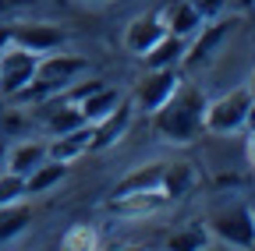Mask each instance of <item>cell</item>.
<instances>
[{
    "label": "cell",
    "mask_w": 255,
    "mask_h": 251,
    "mask_svg": "<svg viewBox=\"0 0 255 251\" xmlns=\"http://www.w3.org/2000/svg\"><path fill=\"white\" fill-rule=\"evenodd\" d=\"M202 110H206V92L181 78L174 96L159 106L152 117V131L167 145H191L202 135Z\"/></svg>",
    "instance_id": "6da1fadb"
},
{
    "label": "cell",
    "mask_w": 255,
    "mask_h": 251,
    "mask_svg": "<svg viewBox=\"0 0 255 251\" xmlns=\"http://www.w3.org/2000/svg\"><path fill=\"white\" fill-rule=\"evenodd\" d=\"M82 75H89V60L85 57H75V53H43L39 64H36V75L32 82L14 96V103H32L39 106L60 92H68L75 82H82Z\"/></svg>",
    "instance_id": "7a4b0ae2"
},
{
    "label": "cell",
    "mask_w": 255,
    "mask_h": 251,
    "mask_svg": "<svg viewBox=\"0 0 255 251\" xmlns=\"http://www.w3.org/2000/svg\"><path fill=\"white\" fill-rule=\"evenodd\" d=\"M206 230L213 244H227V248H255V223H252V209L245 202H223L206 216Z\"/></svg>",
    "instance_id": "3957f363"
},
{
    "label": "cell",
    "mask_w": 255,
    "mask_h": 251,
    "mask_svg": "<svg viewBox=\"0 0 255 251\" xmlns=\"http://www.w3.org/2000/svg\"><path fill=\"white\" fill-rule=\"evenodd\" d=\"M255 96L248 92V85L241 88H231L216 99H206V110H202V131L209 135H238L245 128V113H248V103Z\"/></svg>",
    "instance_id": "277c9868"
},
{
    "label": "cell",
    "mask_w": 255,
    "mask_h": 251,
    "mask_svg": "<svg viewBox=\"0 0 255 251\" xmlns=\"http://www.w3.org/2000/svg\"><path fill=\"white\" fill-rule=\"evenodd\" d=\"M177 85H181V71H177V68H145V75L135 82L131 106L149 117V113H156L159 106L174 96Z\"/></svg>",
    "instance_id": "5b68a950"
},
{
    "label": "cell",
    "mask_w": 255,
    "mask_h": 251,
    "mask_svg": "<svg viewBox=\"0 0 255 251\" xmlns=\"http://www.w3.org/2000/svg\"><path fill=\"white\" fill-rule=\"evenodd\" d=\"M36 64H39V57L21 50V46H14V43L7 50H0V99H14L18 92L32 82Z\"/></svg>",
    "instance_id": "8992f818"
},
{
    "label": "cell",
    "mask_w": 255,
    "mask_h": 251,
    "mask_svg": "<svg viewBox=\"0 0 255 251\" xmlns=\"http://www.w3.org/2000/svg\"><path fill=\"white\" fill-rule=\"evenodd\" d=\"M170 205V198L159 191V187H149V191H124L114 195L107 202V212L117 219H128V223H138V219H152Z\"/></svg>",
    "instance_id": "52a82bcc"
},
{
    "label": "cell",
    "mask_w": 255,
    "mask_h": 251,
    "mask_svg": "<svg viewBox=\"0 0 255 251\" xmlns=\"http://www.w3.org/2000/svg\"><path fill=\"white\" fill-rule=\"evenodd\" d=\"M241 21L238 18H213V21H206L202 28H199V32H195V39H191L188 43V50H184V60H181V64H188V68H195L199 64V60H209L223 43H227L231 36H234V28H238Z\"/></svg>",
    "instance_id": "ba28073f"
},
{
    "label": "cell",
    "mask_w": 255,
    "mask_h": 251,
    "mask_svg": "<svg viewBox=\"0 0 255 251\" xmlns=\"http://www.w3.org/2000/svg\"><path fill=\"white\" fill-rule=\"evenodd\" d=\"M131 120H135V106H131V99H121V103L103 117V120H96V124H92L89 152H107V149H114V145L128 135Z\"/></svg>",
    "instance_id": "9c48e42d"
},
{
    "label": "cell",
    "mask_w": 255,
    "mask_h": 251,
    "mask_svg": "<svg viewBox=\"0 0 255 251\" xmlns=\"http://www.w3.org/2000/svg\"><path fill=\"white\" fill-rule=\"evenodd\" d=\"M11 32H14V46L36 53V57L53 53L68 43V32L50 25V21H18V25H11Z\"/></svg>",
    "instance_id": "30bf717a"
},
{
    "label": "cell",
    "mask_w": 255,
    "mask_h": 251,
    "mask_svg": "<svg viewBox=\"0 0 255 251\" xmlns=\"http://www.w3.org/2000/svg\"><path fill=\"white\" fill-rule=\"evenodd\" d=\"M167 32V25H163V18L159 14H138V18H131V25L124 28V50L131 53V57H142L159 36Z\"/></svg>",
    "instance_id": "8fae6325"
},
{
    "label": "cell",
    "mask_w": 255,
    "mask_h": 251,
    "mask_svg": "<svg viewBox=\"0 0 255 251\" xmlns=\"http://www.w3.org/2000/svg\"><path fill=\"white\" fill-rule=\"evenodd\" d=\"M43 160H46V142H36V138H25V142H14L11 149H4V167L21 177H28Z\"/></svg>",
    "instance_id": "7c38bea8"
},
{
    "label": "cell",
    "mask_w": 255,
    "mask_h": 251,
    "mask_svg": "<svg viewBox=\"0 0 255 251\" xmlns=\"http://www.w3.org/2000/svg\"><path fill=\"white\" fill-rule=\"evenodd\" d=\"M184 50H188V39H181V36H174V32H163V36H159V39L142 53V60H145V68H181Z\"/></svg>",
    "instance_id": "4fadbf2b"
},
{
    "label": "cell",
    "mask_w": 255,
    "mask_h": 251,
    "mask_svg": "<svg viewBox=\"0 0 255 251\" xmlns=\"http://www.w3.org/2000/svg\"><path fill=\"white\" fill-rule=\"evenodd\" d=\"M124 96L114 88V85H107V82H100L96 88H89L85 96L78 99V110H82V117H85V124H96V120H103L117 103H121Z\"/></svg>",
    "instance_id": "5bb4252c"
},
{
    "label": "cell",
    "mask_w": 255,
    "mask_h": 251,
    "mask_svg": "<svg viewBox=\"0 0 255 251\" xmlns=\"http://www.w3.org/2000/svg\"><path fill=\"white\" fill-rule=\"evenodd\" d=\"M195 180H199V173H195V167L191 163H184V160H177V163H163V177H159V191H163L170 202H181L191 187H195Z\"/></svg>",
    "instance_id": "9a60e30c"
},
{
    "label": "cell",
    "mask_w": 255,
    "mask_h": 251,
    "mask_svg": "<svg viewBox=\"0 0 255 251\" xmlns=\"http://www.w3.org/2000/svg\"><path fill=\"white\" fill-rule=\"evenodd\" d=\"M159 18H163L167 32H174V36H181V39H191V36L206 25V21L199 18V11L191 7V0H177V4H170L167 11H159Z\"/></svg>",
    "instance_id": "2e32d148"
},
{
    "label": "cell",
    "mask_w": 255,
    "mask_h": 251,
    "mask_svg": "<svg viewBox=\"0 0 255 251\" xmlns=\"http://www.w3.org/2000/svg\"><path fill=\"white\" fill-rule=\"evenodd\" d=\"M64 177H68V167H64V163L43 160L36 170L25 177V195H46V191H53V187H57Z\"/></svg>",
    "instance_id": "e0dca14e"
},
{
    "label": "cell",
    "mask_w": 255,
    "mask_h": 251,
    "mask_svg": "<svg viewBox=\"0 0 255 251\" xmlns=\"http://www.w3.org/2000/svg\"><path fill=\"white\" fill-rule=\"evenodd\" d=\"M28 223H32V209L25 202L0 205V244H11L14 237H21Z\"/></svg>",
    "instance_id": "ac0fdd59"
},
{
    "label": "cell",
    "mask_w": 255,
    "mask_h": 251,
    "mask_svg": "<svg viewBox=\"0 0 255 251\" xmlns=\"http://www.w3.org/2000/svg\"><path fill=\"white\" fill-rule=\"evenodd\" d=\"M159 177H163V163H145V167H135L131 173H124L114 187V195H124V191H149V187H159Z\"/></svg>",
    "instance_id": "d6986e66"
},
{
    "label": "cell",
    "mask_w": 255,
    "mask_h": 251,
    "mask_svg": "<svg viewBox=\"0 0 255 251\" xmlns=\"http://www.w3.org/2000/svg\"><path fill=\"white\" fill-rule=\"evenodd\" d=\"M89 149H85V142H78V138H71V135H53L50 142H46V160H57V163H64V167H71L75 160H82Z\"/></svg>",
    "instance_id": "ffe728a7"
},
{
    "label": "cell",
    "mask_w": 255,
    "mask_h": 251,
    "mask_svg": "<svg viewBox=\"0 0 255 251\" xmlns=\"http://www.w3.org/2000/svg\"><path fill=\"white\" fill-rule=\"evenodd\" d=\"M167 244H170V248H177V251H199V248H209V244H213V237H209L206 223H188V227L174 230V234L167 237Z\"/></svg>",
    "instance_id": "44dd1931"
},
{
    "label": "cell",
    "mask_w": 255,
    "mask_h": 251,
    "mask_svg": "<svg viewBox=\"0 0 255 251\" xmlns=\"http://www.w3.org/2000/svg\"><path fill=\"white\" fill-rule=\"evenodd\" d=\"M60 244L68 251H92V248H100V230L89 227V223H75V227L64 230Z\"/></svg>",
    "instance_id": "7402d4cb"
},
{
    "label": "cell",
    "mask_w": 255,
    "mask_h": 251,
    "mask_svg": "<svg viewBox=\"0 0 255 251\" xmlns=\"http://www.w3.org/2000/svg\"><path fill=\"white\" fill-rule=\"evenodd\" d=\"M25 177L21 173H11L7 167L0 170V205H14V202H25Z\"/></svg>",
    "instance_id": "603a6c76"
},
{
    "label": "cell",
    "mask_w": 255,
    "mask_h": 251,
    "mask_svg": "<svg viewBox=\"0 0 255 251\" xmlns=\"http://www.w3.org/2000/svg\"><path fill=\"white\" fill-rule=\"evenodd\" d=\"M191 7L199 11L202 21H213V18H220L223 11H227V0H191Z\"/></svg>",
    "instance_id": "cb8c5ba5"
},
{
    "label": "cell",
    "mask_w": 255,
    "mask_h": 251,
    "mask_svg": "<svg viewBox=\"0 0 255 251\" xmlns=\"http://www.w3.org/2000/svg\"><path fill=\"white\" fill-rule=\"evenodd\" d=\"M241 131H248V135H255V99L248 103V113H245V128Z\"/></svg>",
    "instance_id": "d4e9b609"
},
{
    "label": "cell",
    "mask_w": 255,
    "mask_h": 251,
    "mask_svg": "<svg viewBox=\"0 0 255 251\" xmlns=\"http://www.w3.org/2000/svg\"><path fill=\"white\" fill-rule=\"evenodd\" d=\"M14 43V32H11V25H0V50H7Z\"/></svg>",
    "instance_id": "484cf974"
},
{
    "label": "cell",
    "mask_w": 255,
    "mask_h": 251,
    "mask_svg": "<svg viewBox=\"0 0 255 251\" xmlns=\"http://www.w3.org/2000/svg\"><path fill=\"white\" fill-rule=\"evenodd\" d=\"M245 160H248V167L255 170V135H248V142H245Z\"/></svg>",
    "instance_id": "4316f807"
},
{
    "label": "cell",
    "mask_w": 255,
    "mask_h": 251,
    "mask_svg": "<svg viewBox=\"0 0 255 251\" xmlns=\"http://www.w3.org/2000/svg\"><path fill=\"white\" fill-rule=\"evenodd\" d=\"M248 92L255 96V68H252V78H248Z\"/></svg>",
    "instance_id": "83f0119b"
},
{
    "label": "cell",
    "mask_w": 255,
    "mask_h": 251,
    "mask_svg": "<svg viewBox=\"0 0 255 251\" xmlns=\"http://www.w3.org/2000/svg\"><path fill=\"white\" fill-rule=\"evenodd\" d=\"M238 7H245V11H248V7H255V0H238Z\"/></svg>",
    "instance_id": "f1b7e54d"
},
{
    "label": "cell",
    "mask_w": 255,
    "mask_h": 251,
    "mask_svg": "<svg viewBox=\"0 0 255 251\" xmlns=\"http://www.w3.org/2000/svg\"><path fill=\"white\" fill-rule=\"evenodd\" d=\"M0 170H4V145H0Z\"/></svg>",
    "instance_id": "f546056e"
},
{
    "label": "cell",
    "mask_w": 255,
    "mask_h": 251,
    "mask_svg": "<svg viewBox=\"0 0 255 251\" xmlns=\"http://www.w3.org/2000/svg\"><path fill=\"white\" fill-rule=\"evenodd\" d=\"M248 209H252V223H255V202H252V205H248Z\"/></svg>",
    "instance_id": "4dcf8cb0"
},
{
    "label": "cell",
    "mask_w": 255,
    "mask_h": 251,
    "mask_svg": "<svg viewBox=\"0 0 255 251\" xmlns=\"http://www.w3.org/2000/svg\"><path fill=\"white\" fill-rule=\"evenodd\" d=\"M85 4H103V0H85Z\"/></svg>",
    "instance_id": "1f68e13d"
}]
</instances>
